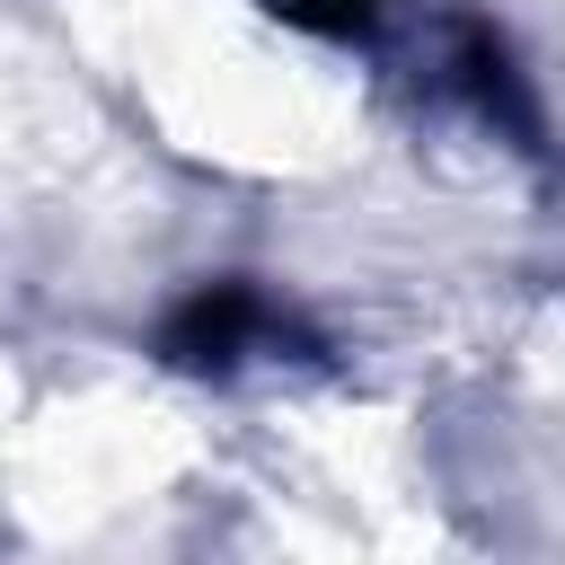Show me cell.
Returning <instances> with one entry per match:
<instances>
[{
  "instance_id": "cell-1",
  "label": "cell",
  "mask_w": 565,
  "mask_h": 565,
  "mask_svg": "<svg viewBox=\"0 0 565 565\" xmlns=\"http://www.w3.org/2000/svg\"><path fill=\"white\" fill-rule=\"evenodd\" d=\"M256 327H265V309L221 282V291H203V300H185V309L168 318V353H177V362H238Z\"/></svg>"
},
{
  "instance_id": "cell-2",
  "label": "cell",
  "mask_w": 565,
  "mask_h": 565,
  "mask_svg": "<svg viewBox=\"0 0 565 565\" xmlns=\"http://www.w3.org/2000/svg\"><path fill=\"white\" fill-rule=\"evenodd\" d=\"M291 26H318V35H362L380 18V0H274Z\"/></svg>"
}]
</instances>
